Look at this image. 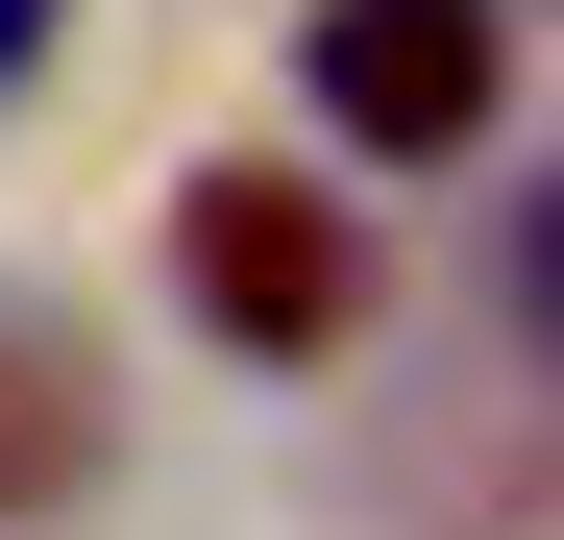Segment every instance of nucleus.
<instances>
[{
    "label": "nucleus",
    "instance_id": "nucleus-1",
    "mask_svg": "<svg viewBox=\"0 0 564 540\" xmlns=\"http://www.w3.org/2000/svg\"><path fill=\"white\" fill-rule=\"evenodd\" d=\"M172 295H197L246 369H319V344L368 320V222L319 197V172H197V197H172Z\"/></svg>",
    "mask_w": 564,
    "mask_h": 540
},
{
    "label": "nucleus",
    "instance_id": "nucleus-2",
    "mask_svg": "<svg viewBox=\"0 0 564 540\" xmlns=\"http://www.w3.org/2000/svg\"><path fill=\"white\" fill-rule=\"evenodd\" d=\"M295 74H319V123H344L368 172H442V148H491L516 25H491V0H319V25H295Z\"/></svg>",
    "mask_w": 564,
    "mask_h": 540
},
{
    "label": "nucleus",
    "instance_id": "nucleus-3",
    "mask_svg": "<svg viewBox=\"0 0 564 540\" xmlns=\"http://www.w3.org/2000/svg\"><path fill=\"white\" fill-rule=\"evenodd\" d=\"M25 50H50V0H0V74H25Z\"/></svg>",
    "mask_w": 564,
    "mask_h": 540
}]
</instances>
